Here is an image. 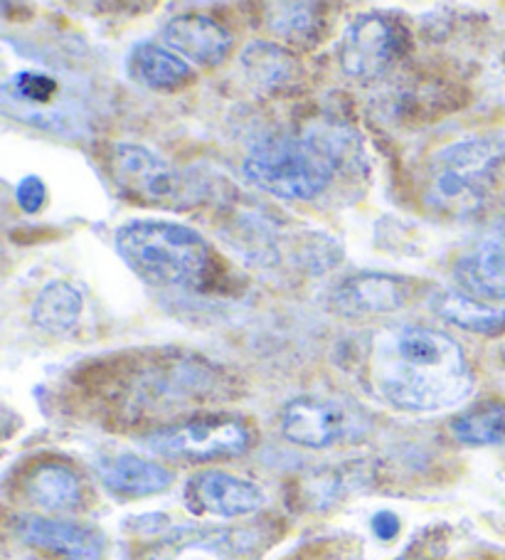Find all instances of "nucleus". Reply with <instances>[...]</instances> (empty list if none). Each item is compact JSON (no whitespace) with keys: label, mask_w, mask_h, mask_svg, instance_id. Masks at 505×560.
Masks as SVG:
<instances>
[{"label":"nucleus","mask_w":505,"mask_h":560,"mask_svg":"<svg viewBox=\"0 0 505 560\" xmlns=\"http://www.w3.org/2000/svg\"><path fill=\"white\" fill-rule=\"evenodd\" d=\"M367 375L387 405L407 412L454 408L473 390V371L461 346L424 326H400L377 336Z\"/></svg>","instance_id":"1"},{"label":"nucleus","mask_w":505,"mask_h":560,"mask_svg":"<svg viewBox=\"0 0 505 560\" xmlns=\"http://www.w3.org/2000/svg\"><path fill=\"white\" fill-rule=\"evenodd\" d=\"M116 253L153 287H200L210 275V245L196 230L168 220H131L116 230Z\"/></svg>","instance_id":"2"},{"label":"nucleus","mask_w":505,"mask_h":560,"mask_svg":"<svg viewBox=\"0 0 505 560\" xmlns=\"http://www.w3.org/2000/svg\"><path fill=\"white\" fill-rule=\"evenodd\" d=\"M116 190L145 208L186 212L208 198L210 186L198 173L183 171L136 143H119L106 156Z\"/></svg>","instance_id":"3"},{"label":"nucleus","mask_w":505,"mask_h":560,"mask_svg":"<svg viewBox=\"0 0 505 560\" xmlns=\"http://www.w3.org/2000/svg\"><path fill=\"white\" fill-rule=\"evenodd\" d=\"M245 173L269 196L310 200L333 180L336 156L310 139H267L249 151Z\"/></svg>","instance_id":"4"},{"label":"nucleus","mask_w":505,"mask_h":560,"mask_svg":"<svg viewBox=\"0 0 505 560\" xmlns=\"http://www.w3.org/2000/svg\"><path fill=\"white\" fill-rule=\"evenodd\" d=\"M505 147L495 139H466L439 151L426 180V202L444 212H471L489 190Z\"/></svg>","instance_id":"5"},{"label":"nucleus","mask_w":505,"mask_h":560,"mask_svg":"<svg viewBox=\"0 0 505 560\" xmlns=\"http://www.w3.org/2000/svg\"><path fill=\"white\" fill-rule=\"evenodd\" d=\"M155 455L183 462H215L245 455L251 432L245 420L232 415H202V418L173 424L145 438Z\"/></svg>","instance_id":"6"},{"label":"nucleus","mask_w":505,"mask_h":560,"mask_svg":"<svg viewBox=\"0 0 505 560\" xmlns=\"http://www.w3.org/2000/svg\"><path fill=\"white\" fill-rule=\"evenodd\" d=\"M397 50H400V33L390 18L365 13L345 27L338 45V60L345 74L371 80L392 65Z\"/></svg>","instance_id":"7"},{"label":"nucleus","mask_w":505,"mask_h":560,"mask_svg":"<svg viewBox=\"0 0 505 560\" xmlns=\"http://www.w3.org/2000/svg\"><path fill=\"white\" fill-rule=\"evenodd\" d=\"M265 491L255 481L242 479L227 471H200L186 485V506L192 514L220 518H237L255 514L265 506Z\"/></svg>","instance_id":"8"},{"label":"nucleus","mask_w":505,"mask_h":560,"mask_svg":"<svg viewBox=\"0 0 505 560\" xmlns=\"http://www.w3.org/2000/svg\"><path fill=\"white\" fill-rule=\"evenodd\" d=\"M15 534L23 544L33 546L57 560H102L104 540L96 530L64 518L21 516Z\"/></svg>","instance_id":"9"},{"label":"nucleus","mask_w":505,"mask_h":560,"mask_svg":"<svg viewBox=\"0 0 505 560\" xmlns=\"http://www.w3.org/2000/svg\"><path fill=\"white\" fill-rule=\"evenodd\" d=\"M459 284L479 302H505V220L475 240L454 267Z\"/></svg>","instance_id":"10"},{"label":"nucleus","mask_w":505,"mask_h":560,"mask_svg":"<svg viewBox=\"0 0 505 560\" xmlns=\"http://www.w3.org/2000/svg\"><path fill=\"white\" fill-rule=\"evenodd\" d=\"M351 420L343 408L324 398H296L281 412V434L298 447L324 450L343 440Z\"/></svg>","instance_id":"11"},{"label":"nucleus","mask_w":505,"mask_h":560,"mask_svg":"<svg viewBox=\"0 0 505 560\" xmlns=\"http://www.w3.org/2000/svg\"><path fill=\"white\" fill-rule=\"evenodd\" d=\"M163 43L183 60L198 67H218L232 52L227 27L200 13H183L165 23Z\"/></svg>","instance_id":"12"},{"label":"nucleus","mask_w":505,"mask_h":560,"mask_svg":"<svg viewBox=\"0 0 505 560\" xmlns=\"http://www.w3.org/2000/svg\"><path fill=\"white\" fill-rule=\"evenodd\" d=\"M410 296V284L400 277L363 272L338 287L336 306L345 316H373V314H392L402 308Z\"/></svg>","instance_id":"13"},{"label":"nucleus","mask_w":505,"mask_h":560,"mask_svg":"<svg viewBox=\"0 0 505 560\" xmlns=\"http://www.w3.org/2000/svg\"><path fill=\"white\" fill-rule=\"evenodd\" d=\"M96 471H99V479L104 481L106 489L126 499L161 494V491L173 485L171 469H165L158 462L139 455L106 457L96 465Z\"/></svg>","instance_id":"14"},{"label":"nucleus","mask_w":505,"mask_h":560,"mask_svg":"<svg viewBox=\"0 0 505 560\" xmlns=\"http://www.w3.org/2000/svg\"><path fill=\"white\" fill-rule=\"evenodd\" d=\"M129 72L139 84L153 92H178L196 80L192 65L173 50H165L153 43L133 47L129 57Z\"/></svg>","instance_id":"15"},{"label":"nucleus","mask_w":505,"mask_h":560,"mask_svg":"<svg viewBox=\"0 0 505 560\" xmlns=\"http://www.w3.org/2000/svg\"><path fill=\"white\" fill-rule=\"evenodd\" d=\"M25 497L35 506L52 511V514H64V511H74L82 504V481L74 469L50 462V465L35 467L27 475Z\"/></svg>","instance_id":"16"},{"label":"nucleus","mask_w":505,"mask_h":560,"mask_svg":"<svg viewBox=\"0 0 505 560\" xmlns=\"http://www.w3.org/2000/svg\"><path fill=\"white\" fill-rule=\"evenodd\" d=\"M82 308V294L72 284L55 279V282L45 284L40 294L35 296L31 318L37 328H43L47 334H67L80 322Z\"/></svg>","instance_id":"17"},{"label":"nucleus","mask_w":505,"mask_h":560,"mask_svg":"<svg viewBox=\"0 0 505 560\" xmlns=\"http://www.w3.org/2000/svg\"><path fill=\"white\" fill-rule=\"evenodd\" d=\"M436 314L446 324L459 326L463 331L493 336L505 331V308H493L485 302H479L469 294L461 292H444L436 302Z\"/></svg>","instance_id":"18"},{"label":"nucleus","mask_w":505,"mask_h":560,"mask_svg":"<svg viewBox=\"0 0 505 560\" xmlns=\"http://www.w3.org/2000/svg\"><path fill=\"white\" fill-rule=\"evenodd\" d=\"M451 434L469 447H493L505 444V402L483 400L473 405L451 422Z\"/></svg>","instance_id":"19"},{"label":"nucleus","mask_w":505,"mask_h":560,"mask_svg":"<svg viewBox=\"0 0 505 560\" xmlns=\"http://www.w3.org/2000/svg\"><path fill=\"white\" fill-rule=\"evenodd\" d=\"M314 3H279L269 13V27L286 43H310L324 27V15Z\"/></svg>","instance_id":"20"},{"label":"nucleus","mask_w":505,"mask_h":560,"mask_svg":"<svg viewBox=\"0 0 505 560\" xmlns=\"http://www.w3.org/2000/svg\"><path fill=\"white\" fill-rule=\"evenodd\" d=\"M242 65L251 80L265 86L284 84L294 72V60L269 43H251L242 55Z\"/></svg>","instance_id":"21"},{"label":"nucleus","mask_w":505,"mask_h":560,"mask_svg":"<svg viewBox=\"0 0 505 560\" xmlns=\"http://www.w3.org/2000/svg\"><path fill=\"white\" fill-rule=\"evenodd\" d=\"M8 92H11L15 100H23L27 104H45L55 96L57 82L43 72L25 70L13 77L11 84H8Z\"/></svg>","instance_id":"22"},{"label":"nucleus","mask_w":505,"mask_h":560,"mask_svg":"<svg viewBox=\"0 0 505 560\" xmlns=\"http://www.w3.org/2000/svg\"><path fill=\"white\" fill-rule=\"evenodd\" d=\"M45 198H47V190H45V183L43 178L37 176H25L21 183H17V190H15V200L21 210L25 212H40L45 206Z\"/></svg>","instance_id":"23"},{"label":"nucleus","mask_w":505,"mask_h":560,"mask_svg":"<svg viewBox=\"0 0 505 560\" xmlns=\"http://www.w3.org/2000/svg\"><path fill=\"white\" fill-rule=\"evenodd\" d=\"M444 558V544L432 534H426L422 540H416L397 560H442Z\"/></svg>","instance_id":"24"},{"label":"nucleus","mask_w":505,"mask_h":560,"mask_svg":"<svg viewBox=\"0 0 505 560\" xmlns=\"http://www.w3.org/2000/svg\"><path fill=\"white\" fill-rule=\"evenodd\" d=\"M373 534L380 540H392L400 534V518L392 511H380V514L373 516Z\"/></svg>","instance_id":"25"},{"label":"nucleus","mask_w":505,"mask_h":560,"mask_svg":"<svg viewBox=\"0 0 505 560\" xmlns=\"http://www.w3.org/2000/svg\"><path fill=\"white\" fill-rule=\"evenodd\" d=\"M503 355H505V351H503Z\"/></svg>","instance_id":"26"}]
</instances>
